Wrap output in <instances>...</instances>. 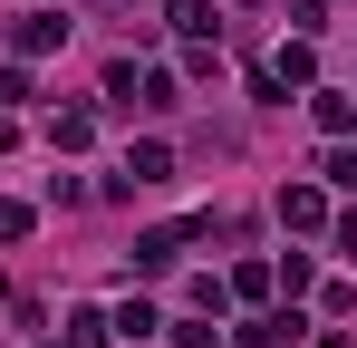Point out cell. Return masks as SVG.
Returning <instances> with one entry per match:
<instances>
[{
	"label": "cell",
	"instance_id": "3957f363",
	"mask_svg": "<svg viewBox=\"0 0 357 348\" xmlns=\"http://www.w3.org/2000/svg\"><path fill=\"white\" fill-rule=\"evenodd\" d=\"M319 78V58H309V39H280V58H271V78H261V97H280V87H309Z\"/></svg>",
	"mask_w": 357,
	"mask_h": 348
},
{
	"label": "cell",
	"instance_id": "277c9868",
	"mask_svg": "<svg viewBox=\"0 0 357 348\" xmlns=\"http://www.w3.org/2000/svg\"><path fill=\"white\" fill-rule=\"evenodd\" d=\"M280 223H290V232H319V223H328V194H319V184H290V194H280Z\"/></svg>",
	"mask_w": 357,
	"mask_h": 348
},
{
	"label": "cell",
	"instance_id": "2e32d148",
	"mask_svg": "<svg viewBox=\"0 0 357 348\" xmlns=\"http://www.w3.org/2000/svg\"><path fill=\"white\" fill-rule=\"evenodd\" d=\"M338 252H348V261H357V213H348V223H338Z\"/></svg>",
	"mask_w": 357,
	"mask_h": 348
},
{
	"label": "cell",
	"instance_id": "7c38bea8",
	"mask_svg": "<svg viewBox=\"0 0 357 348\" xmlns=\"http://www.w3.org/2000/svg\"><path fill=\"white\" fill-rule=\"evenodd\" d=\"M49 136H59L68 155H77V145H87V136H97V116H87V107H68V116H59V126H49Z\"/></svg>",
	"mask_w": 357,
	"mask_h": 348
},
{
	"label": "cell",
	"instance_id": "9a60e30c",
	"mask_svg": "<svg viewBox=\"0 0 357 348\" xmlns=\"http://www.w3.org/2000/svg\"><path fill=\"white\" fill-rule=\"evenodd\" d=\"M20 97H29V78H20V68H0V116L20 107Z\"/></svg>",
	"mask_w": 357,
	"mask_h": 348
},
{
	"label": "cell",
	"instance_id": "8992f818",
	"mask_svg": "<svg viewBox=\"0 0 357 348\" xmlns=\"http://www.w3.org/2000/svg\"><path fill=\"white\" fill-rule=\"evenodd\" d=\"M10 39H20V49H29V58H49V49H59V39H68V20H59V10H39V20H20Z\"/></svg>",
	"mask_w": 357,
	"mask_h": 348
},
{
	"label": "cell",
	"instance_id": "30bf717a",
	"mask_svg": "<svg viewBox=\"0 0 357 348\" xmlns=\"http://www.w3.org/2000/svg\"><path fill=\"white\" fill-rule=\"evenodd\" d=\"M280 339H299V319H290V310H280V319H251V329H241V348H280Z\"/></svg>",
	"mask_w": 357,
	"mask_h": 348
},
{
	"label": "cell",
	"instance_id": "7a4b0ae2",
	"mask_svg": "<svg viewBox=\"0 0 357 348\" xmlns=\"http://www.w3.org/2000/svg\"><path fill=\"white\" fill-rule=\"evenodd\" d=\"M135 184H174V145H126V174H116V194H135Z\"/></svg>",
	"mask_w": 357,
	"mask_h": 348
},
{
	"label": "cell",
	"instance_id": "52a82bcc",
	"mask_svg": "<svg viewBox=\"0 0 357 348\" xmlns=\"http://www.w3.org/2000/svg\"><path fill=\"white\" fill-rule=\"evenodd\" d=\"M107 329H116V339L135 348V339H155V329H165V319H155V300H126V310H116V319H107Z\"/></svg>",
	"mask_w": 357,
	"mask_h": 348
},
{
	"label": "cell",
	"instance_id": "8fae6325",
	"mask_svg": "<svg viewBox=\"0 0 357 348\" xmlns=\"http://www.w3.org/2000/svg\"><path fill=\"white\" fill-rule=\"evenodd\" d=\"M309 116H319L328 136H348V126H357V97H328V87H319V107H309Z\"/></svg>",
	"mask_w": 357,
	"mask_h": 348
},
{
	"label": "cell",
	"instance_id": "6da1fadb",
	"mask_svg": "<svg viewBox=\"0 0 357 348\" xmlns=\"http://www.w3.org/2000/svg\"><path fill=\"white\" fill-rule=\"evenodd\" d=\"M107 97H116V107H174V78H165V68L116 58V68H107Z\"/></svg>",
	"mask_w": 357,
	"mask_h": 348
},
{
	"label": "cell",
	"instance_id": "4fadbf2b",
	"mask_svg": "<svg viewBox=\"0 0 357 348\" xmlns=\"http://www.w3.org/2000/svg\"><path fill=\"white\" fill-rule=\"evenodd\" d=\"M29 223H39L29 203H0V242H29Z\"/></svg>",
	"mask_w": 357,
	"mask_h": 348
},
{
	"label": "cell",
	"instance_id": "5b68a950",
	"mask_svg": "<svg viewBox=\"0 0 357 348\" xmlns=\"http://www.w3.org/2000/svg\"><path fill=\"white\" fill-rule=\"evenodd\" d=\"M183 242H193V223H165V232H145V242H135V271H165V261H174Z\"/></svg>",
	"mask_w": 357,
	"mask_h": 348
},
{
	"label": "cell",
	"instance_id": "ba28073f",
	"mask_svg": "<svg viewBox=\"0 0 357 348\" xmlns=\"http://www.w3.org/2000/svg\"><path fill=\"white\" fill-rule=\"evenodd\" d=\"M116 329H107V310H68V348H107Z\"/></svg>",
	"mask_w": 357,
	"mask_h": 348
},
{
	"label": "cell",
	"instance_id": "9c48e42d",
	"mask_svg": "<svg viewBox=\"0 0 357 348\" xmlns=\"http://www.w3.org/2000/svg\"><path fill=\"white\" fill-rule=\"evenodd\" d=\"M174 29H183V39H213L222 20H213V0H174Z\"/></svg>",
	"mask_w": 357,
	"mask_h": 348
},
{
	"label": "cell",
	"instance_id": "5bb4252c",
	"mask_svg": "<svg viewBox=\"0 0 357 348\" xmlns=\"http://www.w3.org/2000/svg\"><path fill=\"white\" fill-rule=\"evenodd\" d=\"M328 184H338V194H357V145H338V155H328Z\"/></svg>",
	"mask_w": 357,
	"mask_h": 348
}]
</instances>
